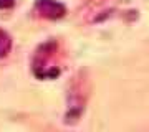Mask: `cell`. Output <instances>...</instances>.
Instances as JSON below:
<instances>
[{
  "label": "cell",
  "instance_id": "1",
  "mask_svg": "<svg viewBox=\"0 0 149 132\" xmlns=\"http://www.w3.org/2000/svg\"><path fill=\"white\" fill-rule=\"evenodd\" d=\"M37 8L43 17L52 18V20L61 18L66 13L65 5L60 3V2H56V0H37Z\"/></svg>",
  "mask_w": 149,
  "mask_h": 132
},
{
  "label": "cell",
  "instance_id": "2",
  "mask_svg": "<svg viewBox=\"0 0 149 132\" xmlns=\"http://www.w3.org/2000/svg\"><path fill=\"white\" fill-rule=\"evenodd\" d=\"M10 48H12L10 35H8L7 32H3V30H0V58L7 56L8 51H10Z\"/></svg>",
  "mask_w": 149,
  "mask_h": 132
},
{
  "label": "cell",
  "instance_id": "3",
  "mask_svg": "<svg viewBox=\"0 0 149 132\" xmlns=\"http://www.w3.org/2000/svg\"><path fill=\"white\" fill-rule=\"evenodd\" d=\"M13 7V0H0V8H10Z\"/></svg>",
  "mask_w": 149,
  "mask_h": 132
}]
</instances>
